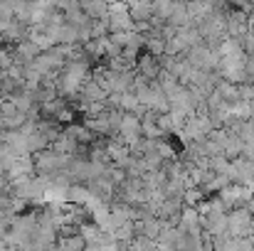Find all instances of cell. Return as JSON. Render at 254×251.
Listing matches in <instances>:
<instances>
[{"instance_id":"obj_1","label":"cell","mask_w":254,"mask_h":251,"mask_svg":"<svg viewBox=\"0 0 254 251\" xmlns=\"http://www.w3.org/2000/svg\"><path fill=\"white\" fill-rule=\"evenodd\" d=\"M183 57L190 62V67H195V69H200V72H215L217 64H220L217 50H212V47H207V45H195V47L185 50Z\"/></svg>"},{"instance_id":"obj_2","label":"cell","mask_w":254,"mask_h":251,"mask_svg":"<svg viewBox=\"0 0 254 251\" xmlns=\"http://www.w3.org/2000/svg\"><path fill=\"white\" fill-rule=\"evenodd\" d=\"M136 67H138V74L141 77H146L148 82H153V79H158V74H161V59L158 57H153V54H141L138 59H136Z\"/></svg>"},{"instance_id":"obj_3","label":"cell","mask_w":254,"mask_h":251,"mask_svg":"<svg viewBox=\"0 0 254 251\" xmlns=\"http://www.w3.org/2000/svg\"><path fill=\"white\" fill-rule=\"evenodd\" d=\"M40 52H42V50H40L32 40H22V42H17V45L12 47V57H15L17 64H27V62H32Z\"/></svg>"},{"instance_id":"obj_4","label":"cell","mask_w":254,"mask_h":251,"mask_svg":"<svg viewBox=\"0 0 254 251\" xmlns=\"http://www.w3.org/2000/svg\"><path fill=\"white\" fill-rule=\"evenodd\" d=\"M84 126L94 133V136H101V138H104V136H116V131H114V128H111V123H109L106 111H104L101 116H89Z\"/></svg>"},{"instance_id":"obj_5","label":"cell","mask_w":254,"mask_h":251,"mask_svg":"<svg viewBox=\"0 0 254 251\" xmlns=\"http://www.w3.org/2000/svg\"><path fill=\"white\" fill-rule=\"evenodd\" d=\"M82 12L89 20H104L109 15V2L106 0H82Z\"/></svg>"},{"instance_id":"obj_6","label":"cell","mask_w":254,"mask_h":251,"mask_svg":"<svg viewBox=\"0 0 254 251\" xmlns=\"http://www.w3.org/2000/svg\"><path fill=\"white\" fill-rule=\"evenodd\" d=\"M84 239L79 234H69V237H57L55 251H84Z\"/></svg>"},{"instance_id":"obj_7","label":"cell","mask_w":254,"mask_h":251,"mask_svg":"<svg viewBox=\"0 0 254 251\" xmlns=\"http://www.w3.org/2000/svg\"><path fill=\"white\" fill-rule=\"evenodd\" d=\"M215 91L222 96V101H225V103H237V101H240L237 84H230V82H222V79H220V84L215 86Z\"/></svg>"},{"instance_id":"obj_8","label":"cell","mask_w":254,"mask_h":251,"mask_svg":"<svg viewBox=\"0 0 254 251\" xmlns=\"http://www.w3.org/2000/svg\"><path fill=\"white\" fill-rule=\"evenodd\" d=\"M156 153L161 155V160H175V151L170 148V143L163 141V138L156 141Z\"/></svg>"},{"instance_id":"obj_9","label":"cell","mask_w":254,"mask_h":251,"mask_svg":"<svg viewBox=\"0 0 254 251\" xmlns=\"http://www.w3.org/2000/svg\"><path fill=\"white\" fill-rule=\"evenodd\" d=\"M55 121H57V123H74V108H72V106H64V108L55 116Z\"/></svg>"},{"instance_id":"obj_10","label":"cell","mask_w":254,"mask_h":251,"mask_svg":"<svg viewBox=\"0 0 254 251\" xmlns=\"http://www.w3.org/2000/svg\"><path fill=\"white\" fill-rule=\"evenodd\" d=\"M15 113H17V108H15V103L5 99V103H2V108H0V116H15Z\"/></svg>"},{"instance_id":"obj_11","label":"cell","mask_w":254,"mask_h":251,"mask_svg":"<svg viewBox=\"0 0 254 251\" xmlns=\"http://www.w3.org/2000/svg\"><path fill=\"white\" fill-rule=\"evenodd\" d=\"M0 251H12V249H10V247H7V244H5V242L0 239Z\"/></svg>"},{"instance_id":"obj_12","label":"cell","mask_w":254,"mask_h":251,"mask_svg":"<svg viewBox=\"0 0 254 251\" xmlns=\"http://www.w3.org/2000/svg\"><path fill=\"white\" fill-rule=\"evenodd\" d=\"M250 232H252V237H254V217H252V222H250Z\"/></svg>"},{"instance_id":"obj_13","label":"cell","mask_w":254,"mask_h":251,"mask_svg":"<svg viewBox=\"0 0 254 251\" xmlns=\"http://www.w3.org/2000/svg\"><path fill=\"white\" fill-rule=\"evenodd\" d=\"M2 103H5V99H2V96H0V108H2Z\"/></svg>"},{"instance_id":"obj_14","label":"cell","mask_w":254,"mask_h":251,"mask_svg":"<svg viewBox=\"0 0 254 251\" xmlns=\"http://www.w3.org/2000/svg\"><path fill=\"white\" fill-rule=\"evenodd\" d=\"M0 47H5V45H2V40H0Z\"/></svg>"}]
</instances>
